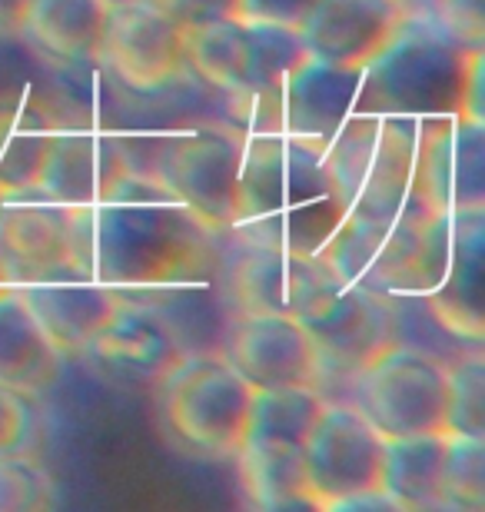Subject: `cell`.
<instances>
[{
    "label": "cell",
    "mask_w": 485,
    "mask_h": 512,
    "mask_svg": "<svg viewBox=\"0 0 485 512\" xmlns=\"http://www.w3.org/2000/svg\"><path fill=\"white\" fill-rule=\"evenodd\" d=\"M343 217L323 143L290 133H246L230 233L316 256Z\"/></svg>",
    "instance_id": "cell-2"
},
{
    "label": "cell",
    "mask_w": 485,
    "mask_h": 512,
    "mask_svg": "<svg viewBox=\"0 0 485 512\" xmlns=\"http://www.w3.org/2000/svg\"><path fill=\"white\" fill-rule=\"evenodd\" d=\"M60 373V350L37 326L17 286L0 290V383L20 393H44Z\"/></svg>",
    "instance_id": "cell-25"
},
{
    "label": "cell",
    "mask_w": 485,
    "mask_h": 512,
    "mask_svg": "<svg viewBox=\"0 0 485 512\" xmlns=\"http://www.w3.org/2000/svg\"><path fill=\"white\" fill-rule=\"evenodd\" d=\"M485 47H469L419 10H406L396 34L363 67L356 114L452 117L466 110V87Z\"/></svg>",
    "instance_id": "cell-3"
},
{
    "label": "cell",
    "mask_w": 485,
    "mask_h": 512,
    "mask_svg": "<svg viewBox=\"0 0 485 512\" xmlns=\"http://www.w3.org/2000/svg\"><path fill=\"white\" fill-rule=\"evenodd\" d=\"M323 406H326V396L319 393L316 386L253 389V409H250L246 439L303 446L309 429L316 426L319 413H323Z\"/></svg>",
    "instance_id": "cell-29"
},
{
    "label": "cell",
    "mask_w": 485,
    "mask_h": 512,
    "mask_svg": "<svg viewBox=\"0 0 485 512\" xmlns=\"http://www.w3.org/2000/svg\"><path fill=\"white\" fill-rule=\"evenodd\" d=\"M319 356V383L349 380L396 343V306L359 286L339 283L333 273L296 316Z\"/></svg>",
    "instance_id": "cell-11"
},
{
    "label": "cell",
    "mask_w": 485,
    "mask_h": 512,
    "mask_svg": "<svg viewBox=\"0 0 485 512\" xmlns=\"http://www.w3.org/2000/svg\"><path fill=\"white\" fill-rule=\"evenodd\" d=\"M103 24H107L103 0H30L20 37L40 54L77 64V60H97Z\"/></svg>",
    "instance_id": "cell-26"
},
{
    "label": "cell",
    "mask_w": 485,
    "mask_h": 512,
    "mask_svg": "<svg viewBox=\"0 0 485 512\" xmlns=\"http://www.w3.org/2000/svg\"><path fill=\"white\" fill-rule=\"evenodd\" d=\"M60 127L64 120L47 94L30 84L0 90V193L34 187Z\"/></svg>",
    "instance_id": "cell-23"
},
{
    "label": "cell",
    "mask_w": 485,
    "mask_h": 512,
    "mask_svg": "<svg viewBox=\"0 0 485 512\" xmlns=\"http://www.w3.org/2000/svg\"><path fill=\"white\" fill-rule=\"evenodd\" d=\"M449 366L422 346L389 343L349 383L356 406L383 439L446 433Z\"/></svg>",
    "instance_id": "cell-8"
},
{
    "label": "cell",
    "mask_w": 485,
    "mask_h": 512,
    "mask_svg": "<svg viewBox=\"0 0 485 512\" xmlns=\"http://www.w3.org/2000/svg\"><path fill=\"white\" fill-rule=\"evenodd\" d=\"M412 293L442 333L479 346L485 333V207L429 213Z\"/></svg>",
    "instance_id": "cell-5"
},
{
    "label": "cell",
    "mask_w": 485,
    "mask_h": 512,
    "mask_svg": "<svg viewBox=\"0 0 485 512\" xmlns=\"http://www.w3.org/2000/svg\"><path fill=\"white\" fill-rule=\"evenodd\" d=\"M57 506V489L47 469L24 449L0 453V512H40Z\"/></svg>",
    "instance_id": "cell-32"
},
{
    "label": "cell",
    "mask_w": 485,
    "mask_h": 512,
    "mask_svg": "<svg viewBox=\"0 0 485 512\" xmlns=\"http://www.w3.org/2000/svg\"><path fill=\"white\" fill-rule=\"evenodd\" d=\"M17 293L24 296L27 310L34 313L37 326L57 346L60 356L84 353L120 306V296L90 276L27 283L17 286Z\"/></svg>",
    "instance_id": "cell-22"
},
{
    "label": "cell",
    "mask_w": 485,
    "mask_h": 512,
    "mask_svg": "<svg viewBox=\"0 0 485 512\" xmlns=\"http://www.w3.org/2000/svg\"><path fill=\"white\" fill-rule=\"evenodd\" d=\"M412 197L426 213L485 207V124L466 114L419 120Z\"/></svg>",
    "instance_id": "cell-15"
},
{
    "label": "cell",
    "mask_w": 485,
    "mask_h": 512,
    "mask_svg": "<svg viewBox=\"0 0 485 512\" xmlns=\"http://www.w3.org/2000/svg\"><path fill=\"white\" fill-rule=\"evenodd\" d=\"M37 416L30 393H20L14 386L0 383V453H17L30 446Z\"/></svg>",
    "instance_id": "cell-34"
},
{
    "label": "cell",
    "mask_w": 485,
    "mask_h": 512,
    "mask_svg": "<svg viewBox=\"0 0 485 512\" xmlns=\"http://www.w3.org/2000/svg\"><path fill=\"white\" fill-rule=\"evenodd\" d=\"M359 77V67H336L306 57L270 90L236 100L233 107L246 124L243 133H290L326 147V140L353 114Z\"/></svg>",
    "instance_id": "cell-12"
},
{
    "label": "cell",
    "mask_w": 485,
    "mask_h": 512,
    "mask_svg": "<svg viewBox=\"0 0 485 512\" xmlns=\"http://www.w3.org/2000/svg\"><path fill=\"white\" fill-rule=\"evenodd\" d=\"M306 57L299 30L270 20H246L236 14L187 30V70L233 104L270 90Z\"/></svg>",
    "instance_id": "cell-9"
},
{
    "label": "cell",
    "mask_w": 485,
    "mask_h": 512,
    "mask_svg": "<svg viewBox=\"0 0 485 512\" xmlns=\"http://www.w3.org/2000/svg\"><path fill=\"white\" fill-rule=\"evenodd\" d=\"M446 433H419L386 439L379 489L399 506V512L439 509L442 466H446Z\"/></svg>",
    "instance_id": "cell-27"
},
{
    "label": "cell",
    "mask_w": 485,
    "mask_h": 512,
    "mask_svg": "<svg viewBox=\"0 0 485 512\" xmlns=\"http://www.w3.org/2000/svg\"><path fill=\"white\" fill-rule=\"evenodd\" d=\"M402 17L406 7L399 0H316L296 30L309 57L363 70L396 34Z\"/></svg>",
    "instance_id": "cell-20"
},
{
    "label": "cell",
    "mask_w": 485,
    "mask_h": 512,
    "mask_svg": "<svg viewBox=\"0 0 485 512\" xmlns=\"http://www.w3.org/2000/svg\"><path fill=\"white\" fill-rule=\"evenodd\" d=\"M130 167V153L113 133L64 124L50 140L37 187L67 207H94Z\"/></svg>",
    "instance_id": "cell-19"
},
{
    "label": "cell",
    "mask_w": 485,
    "mask_h": 512,
    "mask_svg": "<svg viewBox=\"0 0 485 512\" xmlns=\"http://www.w3.org/2000/svg\"><path fill=\"white\" fill-rule=\"evenodd\" d=\"M240 469V486L246 503L266 512L276 509H319L306 489V459L303 446L293 443H263L246 439L240 453L233 456Z\"/></svg>",
    "instance_id": "cell-28"
},
{
    "label": "cell",
    "mask_w": 485,
    "mask_h": 512,
    "mask_svg": "<svg viewBox=\"0 0 485 512\" xmlns=\"http://www.w3.org/2000/svg\"><path fill=\"white\" fill-rule=\"evenodd\" d=\"M419 120L392 114H349L326 140V167L346 213L359 217H429L412 197Z\"/></svg>",
    "instance_id": "cell-4"
},
{
    "label": "cell",
    "mask_w": 485,
    "mask_h": 512,
    "mask_svg": "<svg viewBox=\"0 0 485 512\" xmlns=\"http://www.w3.org/2000/svg\"><path fill=\"white\" fill-rule=\"evenodd\" d=\"M4 286H10V283H7V276H4V266H0V290H4Z\"/></svg>",
    "instance_id": "cell-38"
},
{
    "label": "cell",
    "mask_w": 485,
    "mask_h": 512,
    "mask_svg": "<svg viewBox=\"0 0 485 512\" xmlns=\"http://www.w3.org/2000/svg\"><path fill=\"white\" fill-rule=\"evenodd\" d=\"M223 233L203 227L183 203L140 170H127L87 207L90 280L120 300L213 273Z\"/></svg>",
    "instance_id": "cell-1"
},
{
    "label": "cell",
    "mask_w": 485,
    "mask_h": 512,
    "mask_svg": "<svg viewBox=\"0 0 485 512\" xmlns=\"http://www.w3.org/2000/svg\"><path fill=\"white\" fill-rule=\"evenodd\" d=\"M386 439L349 403H326L303 443L306 489L319 509L379 486Z\"/></svg>",
    "instance_id": "cell-16"
},
{
    "label": "cell",
    "mask_w": 485,
    "mask_h": 512,
    "mask_svg": "<svg viewBox=\"0 0 485 512\" xmlns=\"http://www.w3.org/2000/svg\"><path fill=\"white\" fill-rule=\"evenodd\" d=\"M446 433L485 436V360L479 346L449 366Z\"/></svg>",
    "instance_id": "cell-31"
},
{
    "label": "cell",
    "mask_w": 485,
    "mask_h": 512,
    "mask_svg": "<svg viewBox=\"0 0 485 512\" xmlns=\"http://www.w3.org/2000/svg\"><path fill=\"white\" fill-rule=\"evenodd\" d=\"M163 14L173 17L183 30H196L213 20H226L240 14V0H153Z\"/></svg>",
    "instance_id": "cell-35"
},
{
    "label": "cell",
    "mask_w": 485,
    "mask_h": 512,
    "mask_svg": "<svg viewBox=\"0 0 485 512\" xmlns=\"http://www.w3.org/2000/svg\"><path fill=\"white\" fill-rule=\"evenodd\" d=\"M316 0H240V17L246 20H270V24L299 27Z\"/></svg>",
    "instance_id": "cell-36"
},
{
    "label": "cell",
    "mask_w": 485,
    "mask_h": 512,
    "mask_svg": "<svg viewBox=\"0 0 485 512\" xmlns=\"http://www.w3.org/2000/svg\"><path fill=\"white\" fill-rule=\"evenodd\" d=\"M30 0H0V37H20Z\"/></svg>",
    "instance_id": "cell-37"
},
{
    "label": "cell",
    "mask_w": 485,
    "mask_h": 512,
    "mask_svg": "<svg viewBox=\"0 0 485 512\" xmlns=\"http://www.w3.org/2000/svg\"><path fill=\"white\" fill-rule=\"evenodd\" d=\"M220 356L253 389L319 386L316 346L296 316L233 313Z\"/></svg>",
    "instance_id": "cell-18"
},
{
    "label": "cell",
    "mask_w": 485,
    "mask_h": 512,
    "mask_svg": "<svg viewBox=\"0 0 485 512\" xmlns=\"http://www.w3.org/2000/svg\"><path fill=\"white\" fill-rule=\"evenodd\" d=\"M160 413L187 453L233 459L250 429L253 386L220 353H187L163 373Z\"/></svg>",
    "instance_id": "cell-6"
},
{
    "label": "cell",
    "mask_w": 485,
    "mask_h": 512,
    "mask_svg": "<svg viewBox=\"0 0 485 512\" xmlns=\"http://www.w3.org/2000/svg\"><path fill=\"white\" fill-rule=\"evenodd\" d=\"M0 266L10 286L90 276L87 207H67L44 190L0 193Z\"/></svg>",
    "instance_id": "cell-7"
},
{
    "label": "cell",
    "mask_w": 485,
    "mask_h": 512,
    "mask_svg": "<svg viewBox=\"0 0 485 512\" xmlns=\"http://www.w3.org/2000/svg\"><path fill=\"white\" fill-rule=\"evenodd\" d=\"M449 436L442 466L439 509L482 512L485 509V436Z\"/></svg>",
    "instance_id": "cell-30"
},
{
    "label": "cell",
    "mask_w": 485,
    "mask_h": 512,
    "mask_svg": "<svg viewBox=\"0 0 485 512\" xmlns=\"http://www.w3.org/2000/svg\"><path fill=\"white\" fill-rule=\"evenodd\" d=\"M243 130L196 127L163 140L147 170L163 190L173 193L203 227L226 233L236 213V180L243 160ZM137 170V167H133Z\"/></svg>",
    "instance_id": "cell-10"
},
{
    "label": "cell",
    "mask_w": 485,
    "mask_h": 512,
    "mask_svg": "<svg viewBox=\"0 0 485 512\" xmlns=\"http://www.w3.org/2000/svg\"><path fill=\"white\" fill-rule=\"evenodd\" d=\"M329 270L319 256L250 243L226 230L213 263V283L233 313L299 316L326 283Z\"/></svg>",
    "instance_id": "cell-13"
},
{
    "label": "cell",
    "mask_w": 485,
    "mask_h": 512,
    "mask_svg": "<svg viewBox=\"0 0 485 512\" xmlns=\"http://www.w3.org/2000/svg\"><path fill=\"white\" fill-rule=\"evenodd\" d=\"M422 223L426 217L419 213H396V217L346 213L316 256L339 283L379 296H406L416 283Z\"/></svg>",
    "instance_id": "cell-14"
},
{
    "label": "cell",
    "mask_w": 485,
    "mask_h": 512,
    "mask_svg": "<svg viewBox=\"0 0 485 512\" xmlns=\"http://www.w3.org/2000/svg\"><path fill=\"white\" fill-rule=\"evenodd\" d=\"M97 64L137 90H160L187 70V30L153 0L107 7Z\"/></svg>",
    "instance_id": "cell-17"
},
{
    "label": "cell",
    "mask_w": 485,
    "mask_h": 512,
    "mask_svg": "<svg viewBox=\"0 0 485 512\" xmlns=\"http://www.w3.org/2000/svg\"><path fill=\"white\" fill-rule=\"evenodd\" d=\"M130 303H140L167 326L177 350L187 353H220L226 326H230L233 310L223 303L220 290L213 283V273L196 276V280H180L167 286L133 296Z\"/></svg>",
    "instance_id": "cell-24"
},
{
    "label": "cell",
    "mask_w": 485,
    "mask_h": 512,
    "mask_svg": "<svg viewBox=\"0 0 485 512\" xmlns=\"http://www.w3.org/2000/svg\"><path fill=\"white\" fill-rule=\"evenodd\" d=\"M107 7H117V4H127V0H103Z\"/></svg>",
    "instance_id": "cell-39"
},
{
    "label": "cell",
    "mask_w": 485,
    "mask_h": 512,
    "mask_svg": "<svg viewBox=\"0 0 485 512\" xmlns=\"http://www.w3.org/2000/svg\"><path fill=\"white\" fill-rule=\"evenodd\" d=\"M399 4H402V7H406V4H409V0H399Z\"/></svg>",
    "instance_id": "cell-40"
},
{
    "label": "cell",
    "mask_w": 485,
    "mask_h": 512,
    "mask_svg": "<svg viewBox=\"0 0 485 512\" xmlns=\"http://www.w3.org/2000/svg\"><path fill=\"white\" fill-rule=\"evenodd\" d=\"M84 356L97 366L103 376L127 386H153L163 380V373L180 360V350L173 343L157 316L147 306L120 300L110 323L90 340Z\"/></svg>",
    "instance_id": "cell-21"
},
{
    "label": "cell",
    "mask_w": 485,
    "mask_h": 512,
    "mask_svg": "<svg viewBox=\"0 0 485 512\" xmlns=\"http://www.w3.org/2000/svg\"><path fill=\"white\" fill-rule=\"evenodd\" d=\"M406 10L432 17L469 47H485V0H409Z\"/></svg>",
    "instance_id": "cell-33"
}]
</instances>
